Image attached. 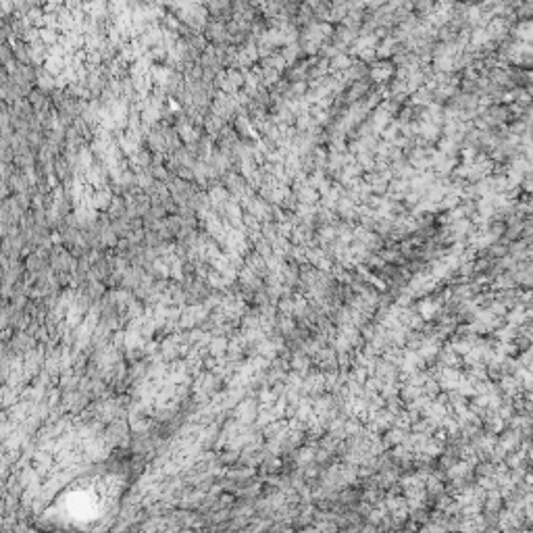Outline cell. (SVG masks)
<instances>
[{"label": "cell", "instance_id": "cell-1", "mask_svg": "<svg viewBox=\"0 0 533 533\" xmlns=\"http://www.w3.org/2000/svg\"><path fill=\"white\" fill-rule=\"evenodd\" d=\"M40 40L44 42V44H57L59 34H57L54 27H42V30H40Z\"/></svg>", "mask_w": 533, "mask_h": 533}, {"label": "cell", "instance_id": "cell-2", "mask_svg": "<svg viewBox=\"0 0 533 533\" xmlns=\"http://www.w3.org/2000/svg\"><path fill=\"white\" fill-rule=\"evenodd\" d=\"M389 73H391V67H389V65H377V67L373 69V77H375L377 81H381V79L389 77Z\"/></svg>", "mask_w": 533, "mask_h": 533}, {"label": "cell", "instance_id": "cell-3", "mask_svg": "<svg viewBox=\"0 0 533 533\" xmlns=\"http://www.w3.org/2000/svg\"><path fill=\"white\" fill-rule=\"evenodd\" d=\"M179 131H181V138H184L186 142H194V140L198 138V136H196V129H192L190 125H184V127H181Z\"/></svg>", "mask_w": 533, "mask_h": 533}, {"label": "cell", "instance_id": "cell-4", "mask_svg": "<svg viewBox=\"0 0 533 533\" xmlns=\"http://www.w3.org/2000/svg\"><path fill=\"white\" fill-rule=\"evenodd\" d=\"M38 83H40V86L44 88V90H48V88H52L54 79H52V77H48V75H44V73H40V75H38Z\"/></svg>", "mask_w": 533, "mask_h": 533}, {"label": "cell", "instance_id": "cell-5", "mask_svg": "<svg viewBox=\"0 0 533 533\" xmlns=\"http://www.w3.org/2000/svg\"><path fill=\"white\" fill-rule=\"evenodd\" d=\"M225 196H227L225 190H221V188L210 192V198H213V202H223V198H225Z\"/></svg>", "mask_w": 533, "mask_h": 533}, {"label": "cell", "instance_id": "cell-6", "mask_svg": "<svg viewBox=\"0 0 533 533\" xmlns=\"http://www.w3.org/2000/svg\"><path fill=\"white\" fill-rule=\"evenodd\" d=\"M223 34H225V30H223L221 25H213V27H210V38H217V40H221V38H223Z\"/></svg>", "mask_w": 533, "mask_h": 533}, {"label": "cell", "instance_id": "cell-7", "mask_svg": "<svg viewBox=\"0 0 533 533\" xmlns=\"http://www.w3.org/2000/svg\"><path fill=\"white\" fill-rule=\"evenodd\" d=\"M65 7H67L69 11H75V9L79 7V0H65Z\"/></svg>", "mask_w": 533, "mask_h": 533}, {"label": "cell", "instance_id": "cell-8", "mask_svg": "<svg viewBox=\"0 0 533 533\" xmlns=\"http://www.w3.org/2000/svg\"><path fill=\"white\" fill-rule=\"evenodd\" d=\"M32 3H34V0H32Z\"/></svg>", "mask_w": 533, "mask_h": 533}]
</instances>
